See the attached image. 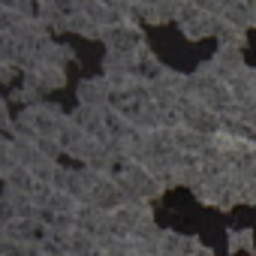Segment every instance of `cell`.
<instances>
[{
    "mask_svg": "<svg viewBox=\"0 0 256 256\" xmlns=\"http://www.w3.org/2000/svg\"><path fill=\"white\" fill-rule=\"evenodd\" d=\"M253 256H256V253H253Z\"/></svg>",
    "mask_w": 256,
    "mask_h": 256,
    "instance_id": "obj_7",
    "label": "cell"
},
{
    "mask_svg": "<svg viewBox=\"0 0 256 256\" xmlns=\"http://www.w3.org/2000/svg\"><path fill=\"white\" fill-rule=\"evenodd\" d=\"M16 120L24 126V130H30L40 142H58L70 118H66L58 106H52V102H40V106L22 108Z\"/></svg>",
    "mask_w": 256,
    "mask_h": 256,
    "instance_id": "obj_1",
    "label": "cell"
},
{
    "mask_svg": "<svg viewBox=\"0 0 256 256\" xmlns=\"http://www.w3.org/2000/svg\"><path fill=\"white\" fill-rule=\"evenodd\" d=\"M76 96H78V106H88V108H108V106H112V84H108L106 76H88V78L78 82Z\"/></svg>",
    "mask_w": 256,
    "mask_h": 256,
    "instance_id": "obj_3",
    "label": "cell"
},
{
    "mask_svg": "<svg viewBox=\"0 0 256 256\" xmlns=\"http://www.w3.org/2000/svg\"><path fill=\"white\" fill-rule=\"evenodd\" d=\"M96 256H102V253H96Z\"/></svg>",
    "mask_w": 256,
    "mask_h": 256,
    "instance_id": "obj_6",
    "label": "cell"
},
{
    "mask_svg": "<svg viewBox=\"0 0 256 256\" xmlns=\"http://www.w3.org/2000/svg\"><path fill=\"white\" fill-rule=\"evenodd\" d=\"M190 256H214V250H211V247H205V244L199 241V244H196V250H193Z\"/></svg>",
    "mask_w": 256,
    "mask_h": 256,
    "instance_id": "obj_5",
    "label": "cell"
},
{
    "mask_svg": "<svg viewBox=\"0 0 256 256\" xmlns=\"http://www.w3.org/2000/svg\"><path fill=\"white\" fill-rule=\"evenodd\" d=\"M178 24H181V34H184L187 40L217 36V30H220V18L208 16V12L202 10V4H184V6H181Z\"/></svg>",
    "mask_w": 256,
    "mask_h": 256,
    "instance_id": "obj_2",
    "label": "cell"
},
{
    "mask_svg": "<svg viewBox=\"0 0 256 256\" xmlns=\"http://www.w3.org/2000/svg\"><path fill=\"white\" fill-rule=\"evenodd\" d=\"M229 253H238V250H253L256 253V247H253V229H229Z\"/></svg>",
    "mask_w": 256,
    "mask_h": 256,
    "instance_id": "obj_4",
    "label": "cell"
}]
</instances>
